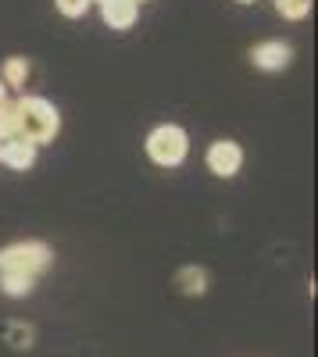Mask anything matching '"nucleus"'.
<instances>
[{
  "mask_svg": "<svg viewBox=\"0 0 318 357\" xmlns=\"http://www.w3.org/2000/svg\"><path fill=\"white\" fill-rule=\"evenodd\" d=\"M61 132V114L57 107L43 97H18L15 100V122H11V139H25V143H50Z\"/></svg>",
  "mask_w": 318,
  "mask_h": 357,
  "instance_id": "1",
  "label": "nucleus"
},
{
  "mask_svg": "<svg viewBox=\"0 0 318 357\" xmlns=\"http://www.w3.org/2000/svg\"><path fill=\"white\" fill-rule=\"evenodd\" d=\"M54 261L50 247L40 243V240H22V243H11L0 250V275L4 272H15V275H29L36 279L40 272H47Z\"/></svg>",
  "mask_w": 318,
  "mask_h": 357,
  "instance_id": "2",
  "label": "nucleus"
},
{
  "mask_svg": "<svg viewBox=\"0 0 318 357\" xmlns=\"http://www.w3.org/2000/svg\"><path fill=\"white\" fill-rule=\"evenodd\" d=\"M186 154H190V136H186V129L172 126V122L151 129V136H147V158H151L154 165H161V168H179V165L186 161Z\"/></svg>",
  "mask_w": 318,
  "mask_h": 357,
  "instance_id": "3",
  "label": "nucleus"
},
{
  "mask_svg": "<svg viewBox=\"0 0 318 357\" xmlns=\"http://www.w3.org/2000/svg\"><path fill=\"white\" fill-rule=\"evenodd\" d=\"M204 161H208V172H211V175L233 178V175L243 168V146L233 143V139H215V143L208 146Z\"/></svg>",
  "mask_w": 318,
  "mask_h": 357,
  "instance_id": "4",
  "label": "nucleus"
},
{
  "mask_svg": "<svg viewBox=\"0 0 318 357\" xmlns=\"http://www.w3.org/2000/svg\"><path fill=\"white\" fill-rule=\"evenodd\" d=\"M290 57H294V50L286 47L282 40H265V43H257V47L250 50L254 68H262V72H279V68H286V65H290Z\"/></svg>",
  "mask_w": 318,
  "mask_h": 357,
  "instance_id": "5",
  "label": "nucleus"
},
{
  "mask_svg": "<svg viewBox=\"0 0 318 357\" xmlns=\"http://www.w3.org/2000/svg\"><path fill=\"white\" fill-rule=\"evenodd\" d=\"M36 161V146L25 143V139H0V165H8L15 172H25L33 168Z\"/></svg>",
  "mask_w": 318,
  "mask_h": 357,
  "instance_id": "6",
  "label": "nucleus"
},
{
  "mask_svg": "<svg viewBox=\"0 0 318 357\" xmlns=\"http://www.w3.org/2000/svg\"><path fill=\"white\" fill-rule=\"evenodd\" d=\"M100 15L111 29H119V33H126V29H132L136 15H139V4L136 0H104L100 4Z\"/></svg>",
  "mask_w": 318,
  "mask_h": 357,
  "instance_id": "7",
  "label": "nucleus"
},
{
  "mask_svg": "<svg viewBox=\"0 0 318 357\" xmlns=\"http://www.w3.org/2000/svg\"><path fill=\"white\" fill-rule=\"evenodd\" d=\"M176 286L186 296H204L208 293V272L200 264H186V268H179V272H176Z\"/></svg>",
  "mask_w": 318,
  "mask_h": 357,
  "instance_id": "8",
  "label": "nucleus"
},
{
  "mask_svg": "<svg viewBox=\"0 0 318 357\" xmlns=\"http://www.w3.org/2000/svg\"><path fill=\"white\" fill-rule=\"evenodd\" d=\"M25 79H29V61L25 57H8L4 68H0V82L18 89V86H25Z\"/></svg>",
  "mask_w": 318,
  "mask_h": 357,
  "instance_id": "9",
  "label": "nucleus"
},
{
  "mask_svg": "<svg viewBox=\"0 0 318 357\" xmlns=\"http://www.w3.org/2000/svg\"><path fill=\"white\" fill-rule=\"evenodd\" d=\"M33 282H36V279L15 275V272H4V275H0V289H4L8 296H29V293H33Z\"/></svg>",
  "mask_w": 318,
  "mask_h": 357,
  "instance_id": "10",
  "label": "nucleus"
},
{
  "mask_svg": "<svg viewBox=\"0 0 318 357\" xmlns=\"http://www.w3.org/2000/svg\"><path fill=\"white\" fill-rule=\"evenodd\" d=\"M275 11L286 22H301V18L311 15V0H275Z\"/></svg>",
  "mask_w": 318,
  "mask_h": 357,
  "instance_id": "11",
  "label": "nucleus"
},
{
  "mask_svg": "<svg viewBox=\"0 0 318 357\" xmlns=\"http://www.w3.org/2000/svg\"><path fill=\"white\" fill-rule=\"evenodd\" d=\"M33 325H25V321H11L8 325V343L15 347V350H29L33 347Z\"/></svg>",
  "mask_w": 318,
  "mask_h": 357,
  "instance_id": "12",
  "label": "nucleus"
},
{
  "mask_svg": "<svg viewBox=\"0 0 318 357\" xmlns=\"http://www.w3.org/2000/svg\"><path fill=\"white\" fill-rule=\"evenodd\" d=\"M54 8L61 11L65 18H82L86 8H90V0H54Z\"/></svg>",
  "mask_w": 318,
  "mask_h": 357,
  "instance_id": "13",
  "label": "nucleus"
},
{
  "mask_svg": "<svg viewBox=\"0 0 318 357\" xmlns=\"http://www.w3.org/2000/svg\"><path fill=\"white\" fill-rule=\"evenodd\" d=\"M236 4H254V0H236Z\"/></svg>",
  "mask_w": 318,
  "mask_h": 357,
  "instance_id": "14",
  "label": "nucleus"
},
{
  "mask_svg": "<svg viewBox=\"0 0 318 357\" xmlns=\"http://www.w3.org/2000/svg\"><path fill=\"white\" fill-rule=\"evenodd\" d=\"M97 4H104V0H97Z\"/></svg>",
  "mask_w": 318,
  "mask_h": 357,
  "instance_id": "15",
  "label": "nucleus"
},
{
  "mask_svg": "<svg viewBox=\"0 0 318 357\" xmlns=\"http://www.w3.org/2000/svg\"><path fill=\"white\" fill-rule=\"evenodd\" d=\"M136 4H139V0H136Z\"/></svg>",
  "mask_w": 318,
  "mask_h": 357,
  "instance_id": "16",
  "label": "nucleus"
}]
</instances>
